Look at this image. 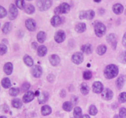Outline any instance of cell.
I'll list each match as a JSON object with an SVG mask.
<instances>
[{"label":"cell","mask_w":126,"mask_h":118,"mask_svg":"<svg viewBox=\"0 0 126 118\" xmlns=\"http://www.w3.org/2000/svg\"><path fill=\"white\" fill-rule=\"evenodd\" d=\"M114 118H121L119 115H116V116H114Z\"/></svg>","instance_id":"53"},{"label":"cell","mask_w":126,"mask_h":118,"mask_svg":"<svg viewBox=\"0 0 126 118\" xmlns=\"http://www.w3.org/2000/svg\"><path fill=\"white\" fill-rule=\"evenodd\" d=\"M18 15V9L17 7L14 4H11L9 7L8 17L11 20H14L17 18Z\"/></svg>","instance_id":"5"},{"label":"cell","mask_w":126,"mask_h":118,"mask_svg":"<svg viewBox=\"0 0 126 118\" xmlns=\"http://www.w3.org/2000/svg\"><path fill=\"white\" fill-rule=\"evenodd\" d=\"M46 39V34L44 31H39L37 34V39L39 43H43Z\"/></svg>","instance_id":"23"},{"label":"cell","mask_w":126,"mask_h":118,"mask_svg":"<svg viewBox=\"0 0 126 118\" xmlns=\"http://www.w3.org/2000/svg\"><path fill=\"white\" fill-rule=\"evenodd\" d=\"M124 82H125V77L124 76H120L119 77H118L116 83V86L119 89H121L123 88L124 84Z\"/></svg>","instance_id":"27"},{"label":"cell","mask_w":126,"mask_h":118,"mask_svg":"<svg viewBox=\"0 0 126 118\" xmlns=\"http://www.w3.org/2000/svg\"><path fill=\"white\" fill-rule=\"evenodd\" d=\"M32 75L35 77H39L42 75V73H43V69L39 65H35L34 67L32 69Z\"/></svg>","instance_id":"12"},{"label":"cell","mask_w":126,"mask_h":118,"mask_svg":"<svg viewBox=\"0 0 126 118\" xmlns=\"http://www.w3.org/2000/svg\"><path fill=\"white\" fill-rule=\"evenodd\" d=\"M73 115L75 118H82V109H81L80 107H76L74 109Z\"/></svg>","instance_id":"28"},{"label":"cell","mask_w":126,"mask_h":118,"mask_svg":"<svg viewBox=\"0 0 126 118\" xmlns=\"http://www.w3.org/2000/svg\"><path fill=\"white\" fill-rule=\"evenodd\" d=\"M86 30V25L84 23H79L75 27V30L78 33H83Z\"/></svg>","instance_id":"21"},{"label":"cell","mask_w":126,"mask_h":118,"mask_svg":"<svg viewBox=\"0 0 126 118\" xmlns=\"http://www.w3.org/2000/svg\"><path fill=\"white\" fill-rule=\"evenodd\" d=\"M9 110V108L7 104H3L2 106H1V111H3L4 113H7Z\"/></svg>","instance_id":"46"},{"label":"cell","mask_w":126,"mask_h":118,"mask_svg":"<svg viewBox=\"0 0 126 118\" xmlns=\"http://www.w3.org/2000/svg\"><path fill=\"white\" fill-rule=\"evenodd\" d=\"M92 89L94 92L95 93H100L103 90V86L102 82L99 81H96L92 85Z\"/></svg>","instance_id":"11"},{"label":"cell","mask_w":126,"mask_h":118,"mask_svg":"<svg viewBox=\"0 0 126 118\" xmlns=\"http://www.w3.org/2000/svg\"><path fill=\"white\" fill-rule=\"evenodd\" d=\"M50 23H51V25L53 27H59L62 23V18H60V17L59 15H55L53 16L52 17L51 20H50Z\"/></svg>","instance_id":"15"},{"label":"cell","mask_w":126,"mask_h":118,"mask_svg":"<svg viewBox=\"0 0 126 118\" xmlns=\"http://www.w3.org/2000/svg\"><path fill=\"white\" fill-rule=\"evenodd\" d=\"M16 6L20 9H24L25 5L24 0H15Z\"/></svg>","instance_id":"36"},{"label":"cell","mask_w":126,"mask_h":118,"mask_svg":"<svg viewBox=\"0 0 126 118\" xmlns=\"http://www.w3.org/2000/svg\"><path fill=\"white\" fill-rule=\"evenodd\" d=\"M82 118H90L89 116L87 115V114H85V115H84L82 117Z\"/></svg>","instance_id":"51"},{"label":"cell","mask_w":126,"mask_h":118,"mask_svg":"<svg viewBox=\"0 0 126 118\" xmlns=\"http://www.w3.org/2000/svg\"><path fill=\"white\" fill-rule=\"evenodd\" d=\"M23 61H24L25 63L28 66H32L33 65V60L32 58L30 56L28 55H25L23 57Z\"/></svg>","instance_id":"29"},{"label":"cell","mask_w":126,"mask_h":118,"mask_svg":"<svg viewBox=\"0 0 126 118\" xmlns=\"http://www.w3.org/2000/svg\"><path fill=\"white\" fill-rule=\"evenodd\" d=\"M54 79H55V76L52 74H50L49 76H47V80L50 82H52L54 81Z\"/></svg>","instance_id":"47"},{"label":"cell","mask_w":126,"mask_h":118,"mask_svg":"<svg viewBox=\"0 0 126 118\" xmlns=\"http://www.w3.org/2000/svg\"><path fill=\"white\" fill-rule=\"evenodd\" d=\"M119 60L122 63H126V51H124L120 54L119 57Z\"/></svg>","instance_id":"37"},{"label":"cell","mask_w":126,"mask_h":118,"mask_svg":"<svg viewBox=\"0 0 126 118\" xmlns=\"http://www.w3.org/2000/svg\"><path fill=\"white\" fill-rule=\"evenodd\" d=\"M25 26L27 29L30 31H34L36 28V22L32 18H28L25 21Z\"/></svg>","instance_id":"9"},{"label":"cell","mask_w":126,"mask_h":118,"mask_svg":"<svg viewBox=\"0 0 126 118\" xmlns=\"http://www.w3.org/2000/svg\"><path fill=\"white\" fill-rule=\"evenodd\" d=\"M1 84H2V86L5 88H8L11 87V81L9 78L7 77H4L2 79L1 81Z\"/></svg>","instance_id":"30"},{"label":"cell","mask_w":126,"mask_h":118,"mask_svg":"<svg viewBox=\"0 0 126 118\" xmlns=\"http://www.w3.org/2000/svg\"><path fill=\"white\" fill-rule=\"evenodd\" d=\"M27 1H32V0H27Z\"/></svg>","instance_id":"57"},{"label":"cell","mask_w":126,"mask_h":118,"mask_svg":"<svg viewBox=\"0 0 126 118\" xmlns=\"http://www.w3.org/2000/svg\"><path fill=\"white\" fill-rule=\"evenodd\" d=\"M107 42L111 44L113 49H116L118 42L116 40V36L114 34L111 33L107 36Z\"/></svg>","instance_id":"10"},{"label":"cell","mask_w":126,"mask_h":118,"mask_svg":"<svg viewBox=\"0 0 126 118\" xmlns=\"http://www.w3.org/2000/svg\"><path fill=\"white\" fill-rule=\"evenodd\" d=\"M113 11L116 14H121L124 11V7L121 4H115L113 6Z\"/></svg>","instance_id":"18"},{"label":"cell","mask_w":126,"mask_h":118,"mask_svg":"<svg viewBox=\"0 0 126 118\" xmlns=\"http://www.w3.org/2000/svg\"><path fill=\"white\" fill-rule=\"evenodd\" d=\"M63 108L66 111H71L73 109V104L70 102H65L63 104Z\"/></svg>","instance_id":"33"},{"label":"cell","mask_w":126,"mask_h":118,"mask_svg":"<svg viewBox=\"0 0 126 118\" xmlns=\"http://www.w3.org/2000/svg\"><path fill=\"white\" fill-rule=\"evenodd\" d=\"M12 106L16 108H20L22 105V102L18 98H14L12 101Z\"/></svg>","instance_id":"32"},{"label":"cell","mask_w":126,"mask_h":118,"mask_svg":"<svg viewBox=\"0 0 126 118\" xmlns=\"http://www.w3.org/2000/svg\"><path fill=\"white\" fill-rule=\"evenodd\" d=\"M37 52H38V55L39 57H44L47 54V49L46 47L42 45L38 47V49H37Z\"/></svg>","instance_id":"22"},{"label":"cell","mask_w":126,"mask_h":118,"mask_svg":"<svg viewBox=\"0 0 126 118\" xmlns=\"http://www.w3.org/2000/svg\"><path fill=\"white\" fill-rule=\"evenodd\" d=\"M19 88H18V87H12V88H10L9 93L10 95L12 96V97H16L19 93Z\"/></svg>","instance_id":"35"},{"label":"cell","mask_w":126,"mask_h":118,"mask_svg":"<svg viewBox=\"0 0 126 118\" xmlns=\"http://www.w3.org/2000/svg\"><path fill=\"white\" fill-rule=\"evenodd\" d=\"M0 118H6V116H2L0 117Z\"/></svg>","instance_id":"55"},{"label":"cell","mask_w":126,"mask_h":118,"mask_svg":"<svg viewBox=\"0 0 126 118\" xmlns=\"http://www.w3.org/2000/svg\"><path fill=\"white\" fill-rule=\"evenodd\" d=\"M52 4V0H37L36 5L40 11H45L49 9Z\"/></svg>","instance_id":"2"},{"label":"cell","mask_w":126,"mask_h":118,"mask_svg":"<svg viewBox=\"0 0 126 118\" xmlns=\"http://www.w3.org/2000/svg\"><path fill=\"white\" fill-rule=\"evenodd\" d=\"M92 76V73H91V71H84V73H83V77L84 79H86V80L90 79H91Z\"/></svg>","instance_id":"42"},{"label":"cell","mask_w":126,"mask_h":118,"mask_svg":"<svg viewBox=\"0 0 126 118\" xmlns=\"http://www.w3.org/2000/svg\"><path fill=\"white\" fill-rule=\"evenodd\" d=\"M7 14L6 9L2 6H0V18H2L6 17Z\"/></svg>","instance_id":"40"},{"label":"cell","mask_w":126,"mask_h":118,"mask_svg":"<svg viewBox=\"0 0 126 118\" xmlns=\"http://www.w3.org/2000/svg\"><path fill=\"white\" fill-rule=\"evenodd\" d=\"M123 44L124 45V47L126 48V33L124 34V36L123 38Z\"/></svg>","instance_id":"48"},{"label":"cell","mask_w":126,"mask_h":118,"mask_svg":"<svg viewBox=\"0 0 126 118\" xmlns=\"http://www.w3.org/2000/svg\"><path fill=\"white\" fill-rule=\"evenodd\" d=\"M106 51H107V47L103 44L100 45L97 49V53L100 55H102L105 54Z\"/></svg>","instance_id":"31"},{"label":"cell","mask_w":126,"mask_h":118,"mask_svg":"<svg viewBox=\"0 0 126 118\" xmlns=\"http://www.w3.org/2000/svg\"><path fill=\"white\" fill-rule=\"evenodd\" d=\"M48 98H49V94L47 92H43L38 96V102L39 104H43L47 101Z\"/></svg>","instance_id":"17"},{"label":"cell","mask_w":126,"mask_h":118,"mask_svg":"<svg viewBox=\"0 0 126 118\" xmlns=\"http://www.w3.org/2000/svg\"><path fill=\"white\" fill-rule=\"evenodd\" d=\"M125 15H126V9L125 10Z\"/></svg>","instance_id":"56"},{"label":"cell","mask_w":126,"mask_h":118,"mask_svg":"<svg viewBox=\"0 0 126 118\" xmlns=\"http://www.w3.org/2000/svg\"><path fill=\"white\" fill-rule=\"evenodd\" d=\"M24 11H25L26 13L28 14H32L35 11V8L32 4H28L25 5Z\"/></svg>","instance_id":"25"},{"label":"cell","mask_w":126,"mask_h":118,"mask_svg":"<svg viewBox=\"0 0 126 118\" xmlns=\"http://www.w3.org/2000/svg\"><path fill=\"white\" fill-rule=\"evenodd\" d=\"M34 93L32 91H27L23 97V102L27 103L30 102L34 99Z\"/></svg>","instance_id":"14"},{"label":"cell","mask_w":126,"mask_h":118,"mask_svg":"<svg viewBox=\"0 0 126 118\" xmlns=\"http://www.w3.org/2000/svg\"><path fill=\"white\" fill-rule=\"evenodd\" d=\"M102 97L105 100H110L113 97V92L110 88H106L102 92Z\"/></svg>","instance_id":"13"},{"label":"cell","mask_w":126,"mask_h":118,"mask_svg":"<svg viewBox=\"0 0 126 118\" xmlns=\"http://www.w3.org/2000/svg\"><path fill=\"white\" fill-rule=\"evenodd\" d=\"M119 73L118 67L114 64H110L105 68L104 71V75L106 78L113 79L118 76Z\"/></svg>","instance_id":"1"},{"label":"cell","mask_w":126,"mask_h":118,"mask_svg":"<svg viewBox=\"0 0 126 118\" xmlns=\"http://www.w3.org/2000/svg\"><path fill=\"white\" fill-rule=\"evenodd\" d=\"M0 27H1V24H0Z\"/></svg>","instance_id":"58"},{"label":"cell","mask_w":126,"mask_h":118,"mask_svg":"<svg viewBox=\"0 0 126 118\" xmlns=\"http://www.w3.org/2000/svg\"><path fill=\"white\" fill-rule=\"evenodd\" d=\"M32 48H33V49H38V44H37L36 43L34 42V43H32Z\"/></svg>","instance_id":"49"},{"label":"cell","mask_w":126,"mask_h":118,"mask_svg":"<svg viewBox=\"0 0 126 118\" xmlns=\"http://www.w3.org/2000/svg\"><path fill=\"white\" fill-rule=\"evenodd\" d=\"M52 112V109L49 105H44L41 108V113L43 116H47Z\"/></svg>","instance_id":"26"},{"label":"cell","mask_w":126,"mask_h":118,"mask_svg":"<svg viewBox=\"0 0 126 118\" xmlns=\"http://www.w3.org/2000/svg\"><path fill=\"white\" fill-rule=\"evenodd\" d=\"M30 87V84L28 82H25L23 84V85L22 86V92H26V91L28 90V89Z\"/></svg>","instance_id":"43"},{"label":"cell","mask_w":126,"mask_h":118,"mask_svg":"<svg viewBox=\"0 0 126 118\" xmlns=\"http://www.w3.org/2000/svg\"><path fill=\"white\" fill-rule=\"evenodd\" d=\"M98 113V110H97V108L95 105H91L89 108V113L92 116H95Z\"/></svg>","instance_id":"38"},{"label":"cell","mask_w":126,"mask_h":118,"mask_svg":"<svg viewBox=\"0 0 126 118\" xmlns=\"http://www.w3.org/2000/svg\"><path fill=\"white\" fill-rule=\"evenodd\" d=\"M65 33L63 30H59L55 33L54 39L57 43H61L65 39Z\"/></svg>","instance_id":"8"},{"label":"cell","mask_w":126,"mask_h":118,"mask_svg":"<svg viewBox=\"0 0 126 118\" xmlns=\"http://www.w3.org/2000/svg\"><path fill=\"white\" fill-rule=\"evenodd\" d=\"M81 50L85 54H90L93 51V47L90 44H84L81 47Z\"/></svg>","instance_id":"19"},{"label":"cell","mask_w":126,"mask_h":118,"mask_svg":"<svg viewBox=\"0 0 126 118\" xmlns=\"http://www.w3.org/2000/svg\"><path fill=\"white\" fill-rule=\"evenodd\" d=\"M95 17V12L93 10H88V11H81L79 15V17L80 19H84L86 18L87 20H92Z\"/></svg>","instance_id":"6"},{"label":"cell","mask_w":126,"mask_h":118,"mask_svg":"<svg viewBox=\"0 0 126 118\" xmlns=\"http://www.w3.org/2000/svg\"><path fill=\"white\" fill-rule=\"evenodd\" d=\"M60 96H61L62 98H63V97H65V96H66V91H65V90H62L61 91V92H60Z\"/></svg>","instance_id":"50"},{"label":"cell","mask_w":126,"mask_h":118,"mask_svg":"<svg viewBox=\"0 0 126 118\" xmlns=\"http://www.w3.org/2000/svg\"><path fill=\"white\" fill-rule=\"evenodd\" d=\"M94 30L98 37H102L106 33V27L100 22H96L94 23Z\"/></svg>","instance_id":"3"},{"label":"cell","mask_w":126,"mask_h":118,"mask_svg":"<svg viewBox=\"0 0 126 118\" xmlns=\"http://www.w3.org/2000/svg\"><path fill=\"white\" fill-rule=\"evenodd\" d=\"M71 60L76 65H79L83 61L84 56L82 53L81 52H76L71 57Z\"/></svg>","instance_id":"7"},{"label":"cell","mask_w":126,"mask_h":118,"mask_svg":"<svg viewBox=\"0 0 126 118\" xmlns=\"http://www.w3.org/2000/svg\"><path fill=\"white\" fill-rule=\"evenodd\" d=\"M39 95H40V93H39V91H38V90L36 91L35 93H34V95H36V96H39Z\"/></svg>","instance_id":"52"},{"label":"cell","mask_w":126,"mask_h":118,"mask_svg":"<svg viewBox=\"0 0 126 118\" xmlns=\"http://www.w3.org/2000/svg\"><path fill=\"white\" fill-rule=\"evenodd\" d=\"M78 98L76 96H73L71 97V103H72L73 105H76V104L78 103Z\"/></svg>","instance_id":"45"},{"label":"cell","mask_w":126,"mask_h":118,"mask_svg":"<svg viewBox=\"0 0 126 118\" xmlns=\"http://www.w3.org/2000/svg\"><path fill=\"white\" fill-rule=\"evenodd\" d=\"M7 47L5 44H0V55H3L7 52Z\"/></svg>","instance_id":"39"},{"label":"cell","mask_w":126,"mask_h":118,"mask_svg":"<svg viewBox=\"0 0 126 118\" xmlns=\"http://www.w3.org/2000/svg\"><path fill=\"white\" fill-rule=\"evenodd\" d=\"M11 28H12V25L11 22H6L2 28V33L4 34H8L11 31Z\"/></svg>","instance_id":"24"},{"label":"cell","mask_w":126,"mask_h":118,"mask_svg":"<svg viewBox=\"0 0 126 118\" xmlns=\"http://www.w3.org/2000/svg\"><path fill=\"white\" fill-rule=\"evenodd\" d=\"M70 11V6L66 2L62 3L60 6H57L54 10V13L57 15L61 14L68 13Z\"/></svg>","instance_id":"4"},{"label":"cell","mask_w":126,"mask_h":118,"mask_svg":"<svg viewBox=\"0 0 126 118\" xmlns=\"http://www.w3.org/2000/svg\"><path fill=\"white\" fill-rule=\"evenodd\" d=\"M89 87L86 83H82L81 86V92L82 94L86 95L89 93Z\"/></svg>","instance_id":"34"},{"label":"cell","mask_w":126,"mask_h":118,"mask_svg":"<svg viewBox=\"0 0 126 118\" xmlns=\"http://www.w3.org/2000/svg\"><path fill=\"white\" fill-rule=\"evenodd\" d=\"M49 61L52 66H56L59 65L60 62V57L57 55H52L49 57Z\"/></svg>","instance_id":"16"},{"label":"cell","mask_w":126,"mask_h":118,"mask_svg":"<svg viewBox=\"0 0 126 118\" xmlns=\"http://www.w3.org/2000/svg\"><path fill=\"white\" fill-rule=\"evenodd\" d=\"M13 70V65L11 62H7L4 66V71L7 75H10L12 74Z\"/></svg>","instance_id":"20"},{"label":"cell","mask_w":126,"mask_h":118,"mask_svg":"<svg viewBox=\"0 0 126 118\" xmlns=\"http://www.w3.org/2000/svg\"><path fill=\"white\" fill-rule=\"evenodd\" d=\"M119 116L121 118H126V108H121L119 110Z\"/></svg>","instance_id":"44"},{"label":"cell","mask_w":126,"mask_h":118,"mask_svg":"<svg viewBox=\"0 0 126 118\" xmlns=\"http://www.w3.org/2000/svg\"><path fill=\"white\" fill-rule=\"evenodd\" d=\"M119 102L123 103L126 102V92H122L119 95Z\"/></svg>","instance_id":"41"},{"label":"cell","mask_w":126,"mask_h":118,"mask_svg":"<svg viewBox=\"0 0 126 118\" xmlns=\"http://www.w3.org/2000/svg\"><path fill=\"white\" fill-rule=\"evenodd\" d=\"M94 1L95 2H100L102 0H94Z\"/></svg>","instance_id":"54"}]
</instances>
